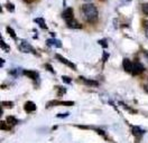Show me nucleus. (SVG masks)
Returning <instances> with one entry per match:
<instances>
[{
	"label": "nucleus",
	"instance_id": "9d476101",
	"mask_svg": "<svg viewBox=\"0 0 148 143\" xmlns=\"http://www.w3.org/2000/svg\"><path fill=\"white\" fill-rule=\"evenodd\" d=\"M24 108H25V111H26L27 113H30V112L36 111V105H35V103H34V102L28 101V102H26V103H25Z\"/></svg>",
	"mask_w": 148,
	"mask_h": 143
},
{
	"label": "nucleus",
	"instance_id": "412c9836",
	"mask_svg": "<svg viewBox=\"0 0 148 143\" xmlns=\"http://www.w3.org/2000/svg\"><path fill=\"white\" fill-rule=\"evenodd\" d=\"M99 43H100L101 45H103V47H107V43H106V40H100Z\"/></svg>",
	"mask_w": 148,
	"mask_h": 143
},
{
	"label": "nucleus",
	"instance_id": "1a4fd4ad",
	"mask_svg": "<svg viewBox=\"0 0 148 143\" xmlns=\"http://www.w3.org/2000/svg\"><path fill=\"white\" fill-rule=\"evenodd\" d=\"M46 45L49 46V47H52V46H53V47H57V48H61V47H62L61 40H58V39H56V38H49V39H47Z\"/></svg>",
	"mask_w": 148,
	"mask_h": 143
},
{
	"label": "nucleus",
	"instance_id": "ddd939ff",
	"mask_svg": "<svg viewBox=\"0 0 148 143\" xmlns=\"http://www.w3.org/2000/svg\"><path fill=\"white\" fill-rule=\"evenodd\" d=\"M6 122L9 124V126H14V125H16L18 123V120H17L15 116H8Z\"/></svg>",
	"mask_w": 148,
	"mask_h": 143
},
{
	"label": "nucleus",
	"instance_id": "39448f33",
	"mask_svg": "<svg viewBox=\"0 0 148 143\" xmlns=\"http://www.w3.org/2000/svg\"><path fill=\"white\" fill-rule=\"evenodd\" d=\"M23 74H24V75H26V76H28L29 78H32V80H34L35 83H38V80H39V74H38L37 72H34V71H23Z\"/></svg>",
	"mask_w": 148,
	"mask_h": 143
},
{
	"label": "nucleus",
	"instance_id": "2eb2a0df",
	"mask_svg": "<svg viewBox=\"0 0 148 143\" xmlns=\"http://www.w3.org/2000/svg\"><path fill=\"white\" fill-rule=\"evenodd\" d=\"M0 43H1V48H2V49H5L6 52H8V50H9V46H8V45L3 42V39H2V38H1Z\"/></svg>",
	"mask_w": 148,
	"mask_h": 143
},
{
	"label": "nucleus",
	"instance_id": "f257e3e1",
	"mask_svg": "<svg viewBox=\"0 0 148 143\" xmlns=\"http://www.w3.org/2000/svg\"><path fill=\"white\" fill-rule=\"evenodd\" d=\"M81 11L83 15L84 19L89 22H94L98 19V9L93 3H84L83 6L81 7Z\"/></svg>",
	"mask_w": 148,
	"mask_h": 143
},
{
	"label": "nucleus",
	"instance_id": "f8f14e48",
	"mask_svg": "<svg viewBox=\"0 0 148 143\" xmlns=\"http://www.w3.org/2000/svg\"><path fill=\"white\" fill-rule=\"evenodd\" d=\"M80 78L83 80V83L84 84H86V85H90V86H98V85H99V83L95 82V80H88V78H84V77H80Z\"/></svg>",
	"mask_w": 148,
	"mask_h": 143
},
{
	"label": "nucleus",
	"instance_id": "aec40b11",
	"mask_svg": "<svg viewBox=\"0 0 148 143\" xmlns=\"http://www.w3.org/2000/svg\"><path fill=\"white\" fill-rule=\"evenodd\" d=\"M45 67H46L47 69H49V71L52 72V73H54V69L52 68V66H51V65H48V64H46V65H45Z\"/></svg>",
	"mask_w": 148,
	"mask_h": 143
},
{
	"label": "nucleus",
	"instance_id": "7ed1b4c3",
	"mask_svg": "<svg viewBox=\"0 0 148 143\" xmlns=\"http://www.w3.org/2000/svg\"><path fill=\"white\" fill-rule=\"evenodd\" d=\"M62 17H63V19L65 20V22H66V24L71 22L72 20H74V19H75V18H74L73 9H72V8H66L64 11H63V14H62Z\"/></svg>",
	"mask_w": 148,
	"mask_h": 143
},
{
	"label": "nucleus",
	"instance_id": "f03ea898",
	"mask_svg": "<svg viewBox=\"0 0 148 143\" xmlns=\"http://www.w3.org/2000/svg\"><path fill=\"white\" fill-rule=\"evenodd\" d=\"M19 50L23 53H33L35 54V49L33 48V46L28 43L27 40H21L19 44Z\"/></svg>",
	"mask_w": 148,
	"mask_h": 143
},
{
	"label": "nucleus",
	"instance_id": "a878e982",
	"mask_svg": "<svg viewBox=\"0 0 148 143\" xmlns=\"http://www.w3.org/2000/svg\"><path fill=\"white\" fill-rule=\"evenodd\" d=\"M85 1H91V0H85Z\"/></svg>",
	"mask_w": 148,
	"mask_h": 143
},
{
	"label": "nucleus",
	"instance_id": "4468645a",
	"mask_svg": "<svg viewBox=\"0 0 148 143\" xmlns=\"http://www.w3.org/2000/svg\"><path fill=\"white\" fill-rule=\"evenodd\" d=\"M35 22L38 24L40 28H43V29H47V26H46V24H45V20H44L43 18H36V19H35Z\"/></svg>",
	"mask_w": 148,
	"mask_h": 143
},
{
	"label": "nucleus",
	"instance_id": "423d86ee",
	"mask_svg": "<svg viewBox=\"0 0 148 143\" xmlns=\"http://www.w3.org/2000/svg\"><path fill=\"white\" fill-rule=\"evenodd\" d=\"M55 57H56V59H58V61H60L61 63H63V64H65V65H66V66H69L70 68H72V69H76V66L74 65L73 63L70 62V61H67L66 58H64L63 56H61L60 54H56Z\"/></svg>",
	"mask_w": 148,
	"mask_h": 143
},
{
	"label": "nucleus",
	"instance_id": "0eeeda50",
	"mask_svg": "<svg viewBox=\"0 0 148 143\" xmlns=\"http://www.w3.org/2000/svg\"><path fill=\"white\" fill-rule=\"evenodd\" d=\"M74 103L73 102H61V101H51L49 103H47L46 107H52L54 105H65V106H72Z\"/></svg>",
	"mask_w": 148,
	"mask_h": 143
},
{
	"label": "nucleus",
	"instance_id": "5701e85b",
	"mask_svg": "<svg viewBox=\"0 0 148 143\" xmlns=\"http://www.w3.org/2000/svg\"><path fill=\"white\" fill-rule=\"evenodd\" d=\"M145 89L148 92V80H147V83H146V85H145Z\"/></svg>",
	"mask_w": 148,
	"mask_h": 143
},
{
	"label": "nucleus",
	"instance_id": "b1692460",
	"mask_svg": "<svg viewBox=\"0 0 148 143\" xmlns=\"http://www.w3.org/2000/svg\"><path fill=\"white\" fill-rule=\"evenodd\" d=\"M146 36L148 37V25H147V28H146Z\"/></svg>",
	"mask_w": 148,
	"mask_h": 143
},
{
	"label": "nucleus",
	"instance_id": "20e7f679",
	"mask_svg": "<svg viewBox=\"0 0 148 143\" xmlns=\"http://www.w3.org/2000/svg\"><path fill=\"white\" fill-rule=\"evenodd\" d=\"M145 72V66L139 62H135L132 63V71H131V74L132 75H139L141 73Z\"/></svg>",
	"mask_w": 148,
	"mask_h": 143
},
{
	"label": "nucleus",
	"instance_id": "6ab92c4d",
	"mask_svg": "<svg viewBox=\"0 0 148 143\" xmlns=\"http://www.w3.org/2000/svg\"><path fill=\"white\" fill-rule=\"evenodd\" d=\"M62 80H64L65 83H67V84H70V83H71V78H70V77H66V76H63V77H62Z\"/></svg>",
	"mask_w": 148,
	"mask_h": 143
},
{
	"label": "nucleus",
	"instance_id": "393cba45",
	"mask_svg": "<svg viewBox=\"0 0 148 143\" xmlns=\"http://www.w3.org/2000/svg\"><path fill=\"white\" fill-rule=\"evenodd\" d=\"M146 56H147V58H148V52H146Z\"/></svg>",
	"mask_w": 148,
	"mask_h": 143
},
{
	"label": "nucleus",
	"instance_id": "dca6fc26",
	"mask_svg": "<svg viewBox=\"0 0 148 143\" xmlns=\"http://www.w3.org/2000/svg\"><path fill=\"white\" fill-rule=\"evenodd\" d=\"M7 31L9 33V35L11 36V37H14V39H17V36H16V34H15L14 29H11L10 27H7Z\"/></svg>",
	"mask_w": 148,
	"mask_h": 143
},
{
	"label": "nucleus",
	"instance_id": "f3484780",
	"mask_svg": "<svg viewBox=\"0 0 148 143\" xmlns=\"http://www.w3.org/2000/svg\"><path fill=\"white\" fill-rule=\"evenodd\" d=\"M141 10H143V12H144V14L148 15V2L143 3V6H141Z\"/></svg>",
	"mask_w": 148,
	"mask_h": 143
},
{
	"label": "nucleus",
	"instance_id": "4be33fe9",
	"mask_svg": "<svg viewBox=\"0 0 148 143\" xmlns=\"http://www.w3.org/2000/svg\"><path fill=\"white\" fill-rule=\"evenodd\" d=\"M69 115V113H65V114H58L57 117H64V116H67Z\"/></svg>",
	"mask_w": 148,
	"mask_h": 143
},
{
	"label": "nucleus",
	"instance_id": "6e6552de",
	"mask_svg": "<svg viewBox=\"0 0 148 143\" xmlns=\"http://www.w3.org/2000/svg\"><path fill=\"white\" fill-rule=\"evenodd\" d=\"M131 132L134 134V136H136V138H141V136L145 134L146 131H145L144 129H141L140 126H132Z\"/></svg>",
	"mask_w": 148,
	"mask_h": 143
},
{
	"label": "nucleus",
	"instance_id": "a211bd4d",
	"mask_svg": "<svg viewBox=\"0 0 148 143\" xmlns=\"http://www.w3.org/2000/svg\"><path fill=\"white\" fill-rule=\"evenodd\" d=\"M2 106L11 107V106H14V103H12V102H2Z\"/></svg>",
	"mask_w": 148,
	"mask_h": 143
},
{
	"label": "nucleus",
	"instance_id": "9b49d317",
	"mask_svg": "<svg viewBox=\"0 0 148 143\" xmlns=\"http://www.w3.org/2000/svg\"><path fill=\"white\" fill-rule=\"evenodd\" d=\"M122 66H123V69L127 73H131V71H132V62L131 61L125 58L123 62H122Z\"/></svg>",
	"mask_w": 148,
	"mask_h": 143
}]
</instances>
